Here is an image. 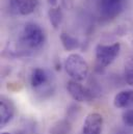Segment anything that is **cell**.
<instances>
[{
    "label": "cell",
    "instance_id": "6da1fadb",
    "mask_svg": "<svg viewBox=\"0 0 133 134\" xmlns=\"http://www.w3.org/2000/svg\"><path fill=\"white\" fill-rule=\"evenodd\" d=\"M64 67L66 74L75 81H83L88 76L90 68L86 60L77 53L70 54L65 60Z\"/></svg>",
    "mask_w": 133,
    "mask_h": 134
},
{
    "label": "cell",
    "instance_id": "7a4b0ae2",
    "mask_svg": "<svg viewBox=\"0 0 133 134\" xmlns=\"http://www.w3.org/2000/svg\"><path fill=\"white\" fill-rule=\"evenodd\" d=\"M21 43L28 49H38L44 45L45 34L42 27L35 22H27L21 34Z\"/></svg>",
    "mask_w": 133,
    "mask_h": 134
},
{
    "label": "cell",
    "instance_id": "3957f363",
    "mask_svg": "<svg viewBox=\"0 0 133 134\" xmlns=\"http://www.w3.org/2000/svg\"><path fill=\"white\" fill-rule=\"evenodd\" d=\"M96 60L100 68L110 66L119 56L121 51V44L113 43L110 45L98 44L96 47Z\"/></svg>",
    "mask_w": 133,
    "mask_h": 134
},
{
    "label": "cell",
    "instance_id": "277c9868",
    "mask_svg": "<svg viewBox=\"0 0 133 134\" xmlns=\"http://www.w3.org/2000/svg\"><path fill=\"white\" fill-rule=\"evenodd\" d=\"M66 90L70 96L77 102H88L93 98V92L75 80H70L66 83Z\"/></svg>",
    "mask_w": 133,
    "mask_h": 134
},
{
    "label": "cell",
    "instance_id": "5b68a950",
    "mask_svg": "<svg viewBox=\"0 0 133 134\" xmlns=\"http://www.w3.org/2000/svg\"><path fill=\"white\" fill-rule=\"evenodd\" d=\"M100 13L104 19L110 20L119 16L123 9V0H100Z\"/></svg>",
    "mask_w": 133,
    "mask_h": 134
},
{
    "label": "cell",
    "instance_id": "8992f818",
    "mask_svg": "<svg viewBox=\"0 0 133 134\" xmlns=\"http://www.w3.org/2000/svg\"><path fill=\"white\" fill-rule=\"evenodd\" d=\"M103 128V116L98 112H92L86 115L83 127L82 134H102Z\"/></svg>",
    "mask_w": 133,
    "mask_h": 134
},
{
    "label": "cell",
    "instance_id": "52a82bcc",
    "mask_svg": "<svg viewBox=\"0 0 133 134\" xmlns=\"http://www.w3.org/2000/svg\"><path fill=\"white\" fill-rule=\"evenodd\" d=\"M10 12L15 15L28 16L37 5V0H8Z\"/></svg>",
    "mask_w": 133,
    "mask_h": 134
},
{
    "label": "cell",
    "instance_id": "ba28073f",
    "mask_svg": "<svg viewBox=\"0 0 133 134\" xmlns=\"http://www.w3.org/2000/svg\"><path fill=\"white\" fill-rule=\"evenodd\" d=\"M113 105L117 108L133 109V91L126 90L118 93L113 99Z\"/></svg>",
    "mask_w": 133,
    "mask_h": 134
},
{
    "label": "cell",
    "instance_id": "9c48e42d",
    "mask_svg": "<svg viewBox=\"0 0 133 134\" xmlns=\"http://www.w3.org/2000/svg\"><path fill=\"white\" fill-rule=\"evenodd\" d=\"M48 82V73L41 68L33 69L30 75V83L32 87L37 88L43 85H45Z\"/></svg>",
    "mask_w": 133,
    "mask_h": 134
},
{
    "label": "cell",
    "instance_id": "30bf717a",
    "mask_svg": "<svg viewBox=\"0 0 133 134\" xmlns=\"http://www.w3.org/2000/svg\"><path fill=\"white\" fill-rule=\"evenodd\" d=\"M14 116V108L10 105V103H8L7 101H5L3 98L0 101V124L1 127L5 126L7 123H9L12 121Z\"/></svg>",
    "mask_w": 133,
    "mask_h": 134
},
{
    "label": "cell",
    "instance_id": "8fae6325",
    "mask_svg": "<svg viewBox=\"0 0 133 134\" xmlns=\"http://www.w3.org/2000/svg\"><path fill=\"white\" fill-rule=\"evenodd\" d=\"M60 42L63 44V47L66 51H74L80 47L79 40L71 34L66 32H62L60 34Z\"/></svg>",
    "mask_w": 133,
    "mask_h": 134
},
{
    "label": "cell",
    "instance_id": "7c38bea8",
    "mask_svg": "<svg viewBox=\"0 0 133 134\" xmlns=\"http://www.w3.org/2000/svg\"><path fill=\"white\" fill-rule=\"evenodd\" d=\"M48 17H49V21L51 25L53 26V28L57 29L63 22L64 15H63L60 7L56 6V7H50V9L48 10Z\"/></svg>",
    "mask_w": 133,
    "mask_h": 134
},
{
    "label": "cell",
    "instance_id": "4fadbf2b",
    "mask_svg": "<svg viewBox=\"0 0 133 134\" xmlns=\"http://www.w3.org/2000/svg\"><path fill=\"white\" fill-rule=\"evenodd\" d=\"M71 131V124L66 120L58 121L56 124L53 125L50 132L51 134H69Z\"/></svg>",
    "mask_w": 133,
    "mask_h": 134
},
{
    "label": "cell",
    "instance_id": "5bb4252c",
    "mask_svg": "<svg viewBox=\"0 0 133 134\" xmlns=\"http://www.w3.org/2000/svg\"><path fill=\"white\" fill-rule=\"evenodd\" d=\"M124 76L126 82L133 86V55L129 56L124 65Z\"/></svg>",
    "mask_w": 133,
    "mask_h": 134
},
{
    "label": "cell",
    "instance_id": "9a60e30c",
    "mask_svg": "<svg viewBox=\"0 0 133 134\" xmlns=\"http://www.w3.org/2000/svg\"><path fill=\"white\" fill-rule=\"evenodd\" d=\"M123 123L126 126L133 128V109H128L123 113Z\"/></svg>",
    "mask_w": 133,
    "mask_h": 134
},
{
    "label": "cell",
    "instance_id": "2e32d148",
    "mask_svg": "<svg viewBox=\"0 0 133 134\" xmlns=\"http://www.w3.org/2000/svg\"><path fill=\"white\" fill-rule=\"evenodd\" d=\"M47 2L51 7H56L58 4V0H47Z\"/></svg>",
    "mask_w": 133,
    "mask_h": 134
},
{
    "label": "cell",
    "instance_id": "e0dca14e",
    "mask_svg": "<svg viewBox=\"0 0 133 134\" xmlns=\"http://www.w3.org/2000/svg\"><path fill=\"white\" fill-rule=\"evenodd\" d=\"M60 2L63 3L64 6H66V0H60Z\"/></svg>",
    "mask_w": 133,
    "mask_h": 134
},
{
    "label": "cell",
    "instance_id": "ac0fdd59",
    "mask_svg": "<svg viewBox=\"0 0 133 134\" xmlns=\"http://www.w3.org/2000/svg\"><path fill=\"white\" fill-rule=\"evenodd\" d=\"M1 134H10V133H8V132H2Z\"/></svg>",
    "mask_w": 133,
    "mask_h": 134
}]
</instances>
